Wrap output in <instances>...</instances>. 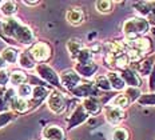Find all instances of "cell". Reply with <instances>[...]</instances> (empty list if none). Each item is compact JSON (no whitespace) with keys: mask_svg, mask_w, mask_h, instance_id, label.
I'll return each instance as SVG.
<instances>
[{"mask_svg":"<svg viewBox=\"0 0 155 140\" xmlns=\"http://www.w3.org/2000/svg\"><path fill=\"white\" fill-rule=\"evenodd\" d=\"M83 109L90 115H98L102 111V104L96 96H90L86 97L84 102H83Z\"/></svg>","mask_w":155,"mask_h":140,"instance_id":"obj_10","label":"cell"},{"mask_svg":"<svg viewBox=\"0 0 155 140\" xmlns=\"http://www.w3.org/2000/svg\"><path fill=\"white\" fill-rule=\"evenodd\" d=\"M34 61H47L51 57V48L47 43H36L30 51Z\"/></svg>","mask_w":155,"mask_h":140,"instance_id":"obj_4","label":"cell"},{"mask_svg":"<svg viewBox=\"0 0 155 140\" xmlns=\"http://www.w3.org/2000/svg\"><path fill=\"white\" fill-rule=\"evenodd\" d=\"M148 91L150 92H155V66L151 71V73L148 75Z\"/></svg>","mask_w":155,"mask_h":140,"instance_id":"obj_31","label":"cell"},{"mask_svg":"<svg viewBox=\"0 0 155 140\" xmlns=\"http://www.w3.org/2000/svg\"><path fill=\"white\" fill-rule=\"evenodd\" d=\"M111 106H115V107H118V108H122V109H126L128 106H130V102H128V99H127V96L124 95L123 92H120V93H118L114 99L111 100Z\"/></svg>","mask_w":155,"mask_h":140,"instance_id":"obj_21","label":"cell"},{"mask_svg":"<svg viewBox=\"0 0 155 140\" xmlns=\"http://www.w3.org/2000/svg\"><path fill=\"white\" fill-rule=\"evenodd\" d=\"M146 20L151 24H155V2H151V8H150V14H148Z\"/></svg>","mask_w":155,"mask_h":140,"instance_id":"obj_32","label":"cell"},{"mask_svg":"<svg viewBox=\"0 0 155 140\" xmlns=\"http://www.w3.org/2000/svg\"><path fill=\"white\" fill-rule=\"evenodd\" d=\"M25 5H38L39 2H24Z\"/></svg>","mask_w":155,"mask_h":140,"instance_id":"obj_33","label":"cell"},{"mask_svg":"<svg viewBox=\"0 0 155 140\" xmlns=\"http://www.w3.org/2000/svg\"><path fill=\"white\" fill-rule=\"evenodd\" d=\"M104 118L108 124L119 127V124L126 119V111L108 104V106L104 107Z\"/></svg>","mask_w":155,"mask_h":140,"instance_id":"obj_2","label":"cell"},{"mask_svg":"<svg viewBox=\"0 0 155 140\" xmlns=\"http://www.w3.org/2000/svg\"><path fill=\"white\" fill-rule=\"evenodd\" d=\"M137 103L142 107H151L155 106V92H148V93H142L140 97L137 100Z\"/></svg>","mask_w":155,"mask_h":140,"instance_id":"obj_23","label":"cell"},{"mask_svg":"<svg viewBox=\"0 0 155 140\" xmlns=\"http://www.w3.org/2000/svg\"><path fill=\"white\" fill-rule=\"evenodd\" d=\"M60 79H62V83L64 84V87L72 90L79 84L80 81V76L78 75L76 71L74 70H66L63 71L62 75H60Z\"/></svg>","mask_w":155,"mask_h":140,"instance_id":"obj_8","label":"cell"},{"mask_svg":"<svg viewBox=\"0 0 155 140\" xmlns=\"http://www.w3.org/2000/svg\"><path fill=\"white\" fill-rule=\"evenodd\" d=\"M46 140H66V133L59 125H47L43 131Z\"/></svg>","mask_w":155,"mask_h":140,"instance_id":"obj_9","label":"cell"},{"mask_svg":"<svg viewBox=\"0 0 155 140\" xmlns=\"http://www.w3.org/2000/svg\"><path fill=\"white\" fill-rule=\"evenodd\" d=\"M19 64H20L23 68H27V70H32V68H35L34 59L31 57L30 52H23L21 55H19Z\"/></svg>","mask_w":155,"mask_h":140,"instance_id":"obj_25","label":"cell"},{"mask_svg":"<svg viewBox=\"0 0 155 140\" xmlns=\"http://www.w3.org/2000/svg\"><path fill=\"white\" fill-rule=\"evenodd\" d=\"M112 140H130V132L124 127H115L111 133Z\"/></svg>","mask_w":155,"mask_h":140,"instance_id":"obj_19","label":"cell"},{"mask_svg":"<svg viewBox=\"0 0 155 140\" xmlns=\"http://www.w3.org/2000/svg\"><path fill=\"white\" fill-rule=\"evenodd\" d=\"M119 75H120L122 79H123L126 87H135V88H139L140 87L142 79L132 67H127V68H124V70L119 71Z\"/></svg>","mask_w":155,"mask_h":140,"instance_id":"obj_6","label":"cell"},{"mask_svg":"<svg viewBox=\"0 0 155 140\" xmlns=\"http://www.w3.org/2000/svg\"><path fill=\"white\" fill-rule=\"evenodd\" d=\"M76 70H78V75L82 73V75H84V76H87V77H91L92 75L96 72L98 66H96L94 61H90V63H87V64H78Z\"/></svg>","mask_w":155,"mask_h":140,"instance_id":"obj_16","label":"cell"},{"mask_svg":"<svg viewBox=\"0 0 155 140\" xmlns=\"http://www.w3.org/2000/svg\"><path fill=\"white\" fill-rule=\"evenodd\" d=\"M25 80H27V75H25L23 71H14V72L9 75V81H11L14 86L24 84Z\"/></svg>","mask_w":155,"mask_h":140,"instance_id":"obj_27","label":"cell"},{"mask_svg":"<svg viewBox=\"0 0 155 140\" xmlns=\"http://www.w3.org/2000/svg\"><path fill=\"white\" fill-rule=\"evenodd\" d=\"M66 20L72 25H80L84 21V12L82 11V8H70L66 14Z\"/></svg>","mask_w":155,"mask_h":140,"instance_id":"obj_11","label":"cell"},{"mask_svg":"<svg viewBox=\"0 0 155 140\" xmlns=\"http://www.w3.org/2000/svg\"><path fill=\"white\" fill-rule=\"evenodd\" d=\"M32 91H34V88L30 86V84H20V86L18 87V97H20V99H24L27 100L28 97L32 96Z\"/></svg>","mask_w":155,"mask_h":140,"instance_id":"obj_30","label":"cell"},{"mask_svg":"<svg viewBox=\"0 0 155 140\" xmlns=\"http://www.w3.org/2000/svg\"><path fill=\"white\" fill-rule=\"evenodd\" d=\"M135 12L138 14L139 18L147 19L148 14H150V8H151V2H137L132 4Z\"/></svg>","mask_w":155,"mask_h":140,"instance_id":"obj_15","label":"cell"},{"mask_svg":"<svg viewBox=\"0 0 155 140\" xmlns=\"http://www.w3.org/2000/svg\"><path fill=\"white\" fill-rule=\"evenodd\" d=\"M92 55L94 54H92L91 48H83L76 57L78 64H87V63H90V61H92Z\"/></svg>","mask_w":155,"mask_h":140,"instance_id":"obj_26","label":"cell"},{"mask_svg":"<svg viewBox=\"0 0 155 140\" xmlns=\"http://www.w3.org/2000/svg\"><path fill=\"white\" fill-rule=\"evenodd\" d=\"M5 67V61L3 60V57L0 56V68H4Z\"/></svg>","mask_w":155,"mask_h":140,"instance_id":"obj_34","label":"cell"},{"mask_svg":"<svg viewBox=\"0 0 155 140\" xmlns=\"http://www.w3.org/2000/svg\"><path fill=\"white\" fill-rule=\"evenodd\" d=\"M95 87L102 91H111V86H110V81L106 75H99V76H96Z\"/></svg>","mask_w":155,"mask_h":140,"instance_id":"obj_28","label":"cell"},{"mask_svg":"<svg viewBox=\"0 0 155 140\" xmlns=\"http://www.w3.org/2000/svg\"><path fill=\"white\" fill-rule=\"evenodd\" d=\"M11 106H12V109H15L16 112H20V113H23L25 111L30 109V104H28V102L24 99H20V97H14L11 102Z\"/></svg>","mask_w":155,"mask_h":140,"instance_id":"obj_18","label":"cell"},{"mask_svg":"<svg viewBox=\"0 0 155 140\" xmlns=\"http://www.w3.org/2000/svg\"><path fill=\"white\" fill-rule=\"evenodd\" d=\"M75 93L78 96H86V97H90V96H96L98 93V88L96 87L91 86V84H86V86H80L78 87Z\"/></svg>","mask_w":155,"mask_h":140,"instance_id":"obj_17","label":"cell"},{"mask_svg":"<svg viewBox=\"0 0 155 140\" xmlns=\"http://www.w3.org/2000/svg\"><path fill=\"white\" fill-rule=\"evenodd\" d=\"M38 71H39V73H40L46 80L50 81V83H52V84L59 83V79H58L56 73L52 71V68H50L48 66H44V64H41V66L38 67Z\"/></svg>","mask_w":155,"mask_h":140,"instance_id":"obj_14","label":"cell"},{"mask_svg":"<svg viewBox=\"0 0 155 140\" xmlns=\"http://www.w3.org/2000/svg\"><path fill=\"white\" fill-rule=\"evenodd\" d=\"M47 106L54 113H62L63 111L66 109V102H64L63 95L59 91H52V92L48 95Z\"/></svg>","mask_w":155,"mask_h":140,"instance_id":"obj_3","label":"cell"},{"mask_svg":"<svg viewBox=\"0 0 155 140\" xmlns=\"http://www.w3.org/2000/svg\"><path fill=\"white\" fill-rule=\"evenodd\" d=\"M2 57H3V60L4 61L12 64V63H16V60L19 59V54H18V51H16L15 48L8 47V48H5V50L3 51Z\"/></svg>","mask_w":155,"mask_h":140,"instance_id":"obj_24","label":"cell"},{"mask_svg":"<svg viewBox=\"0 0 155 140\" xmlns=\"http://www.w3.org/2000/svg\"><path fill=\"white\" fill-rule=\"evenodd\" d=\"M123 41H124V40H123ZM124 44H126V47L132 48V50L138 51V52H139V54H142V55L147 54V52L151 50V47H153L151 39L147 37V36L137 37V39H134V40H131V41H124Z\"/></svg>","mask_w":155,"mask_h":140,"instance_id":"obj_5","label":"cell"},{"mask_svg":"<svg viewBox=\"0 0 155 140\" xmlns=\"http://www.w3.org/2000/svg\"><path fill=\"white\" fill-rule=\"evenodd\" d=\"M154 66H155V54L148 57H144V59H142L140 61H138L137 67H135L134 70L137 71V73L139 75V76H148V75L151 73V71H153Z\"/></svg>","mask_w":155,"mask_h":140,"instance_id":"obj_7","label":"cell"},{"mask_svg":"<svg viewBox=\"0 0 155 140\" xmlns=\"http://www.w3.org/2000/svg\"><path fill=\"white\" fill-rule=\"evenodd\" d=\"M123 93L127 96L128 102L131 104V103H137V100L139 99L142 95V91H140V88H135V87H126Z\"/></svg>","mask_w":155,"mask_h":140,"instance_id":"obj_22","label":"cell"},{"mask_svg":"<svg viewBox=\"0 0 155 140\" xmlns=\"http://www.w3.org/2000/svg\"><path fill=\"white\" fill-rule=\"evenodd\" d=\"M95 8L99 14H110L114 11V2L110 0H101L95 3Z\"/></svg>","mask_w":155,"mask_h":140,"instance_id":"obj_20","label":"cell"},{"mask_svg":"<svg viewBox=\"0 0 155 140\" xmlns=\"http://www.w3.org/2000/svg\"><path fill=\"white\" fill-rule=\"evenodd\" d=\"M151 25L144 18L132 16L126 19L122 25V34H123L124 41H131L137 37L146 36V34L150 31Z\"/></svg>","mask_w":155,"mask_h":140,"instance_id":"obj_1","label":"cell"},{"mask_svg":"<svg viewBox=\"0 0 155 140\" xmlns=\"http://www.w3.org/2000/svg\"><path fill=\"white\" fill-rule=\"evenodd\" d=\"M107 79L110 81V86H111V90H115V91H122L123 92L124 88H126V84L122 76L119 75L118 71H110V72L106 75Z\"/></svg>","mask_w":155,"mask_h":140,"instance_id":"obj_12","label":"cell"},{"mask_svg":"<svg viewBox=\"0 0 155 140\" xmlns=\"http://www.w3.org/2000/svg\"><path fill=\"white\" fill-rule=\"evenodd\" d=\"M18 11V5L15 2H4L2 4V14L4 16H12Z\"/></svg>","mask_w":155,"mask_h":140,"instance_id":"obj_29","label":"cell"},{"mask_svg":"<svg viewBox=\"0 0 155 140\" xmlns=\"http://www.w3.org/2000/svg\"><path fill=\"white\" fill-rule=\"evenodd\" d=\"M82 50H83V43H82L80 39L72 37V39H70V40L67 41V51H68L71 59L76 60L78 55H79V52Z\"/></svg>","mask_w":155,"mask_h":140,"instance_id":"obj_13","label":"cell"}]
</instances>
